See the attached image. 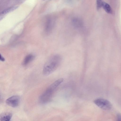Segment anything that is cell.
I'll return each instance as SVG.
<instances>
[{
	"label": "cell",
	"instance_id": "cell-12",
	"mask_svg": "<svg viewBox=\"0 0 121 121\" xmlns=\"http://www.w3.org/2000/svg\"></svg>",
	"mask_w": 121,
	"mask_h": 121
},
{
	"label": "cell",
	"instance_id": "cell-2",
	"mask_svg": "<svg viewBox=\"0 0 121 121\" xmlns=\"http://www.w3.org/2000/svg\"><path fill=\"white\" fill-rule=\"evenodd\" d=\"M94 103L100 108L105 110H108L112 108L111 103L108 100L103 98H99L95 99Z\"/></svg>",
	"mask_w": 121,
	"mask_h": 121
},
{
	"label": "cell",
	"instance_id": "cell-9",
	"mask_svg": "<svg viewBox=\"0 0 121 121\" xmlns=\"http://www.w3.org/2000/svg\"><path fill=\"white\" fill-rule=\"evenodd\" d=\"M103 2L102 0H96L97 8L98 9L102 6Z\"/></svg>",
	"mask_w": 121,
	"mask_h": 121
},
{
	"label": "cell",
	"instance_id": "cell-11",
	"mask_svg": "<svg viewBox=\"0 0 121 121\" xmlns=\"http://www.w3.org/2000/svg\"><path fill=\"white\" fill-rule=\"evenodd\" d=\"M0 60L2 61H4L5 59L4 57L0 55Z\"/></svg>",
	"mask_w": 121,
	"mask_h": 121
},
{
	"label": "cell",
	"instance_id": "cell-5",
	"mask_svg": "<svg viewBox=\"0 0 121 121\" xmlns=\"http://www.w3.org/2000/svg\"><path fill=\"white\" fill-rule=\"evenodd\" d=\"M34 58V56L32 54H29L27 55L24 59L22 63V65H27L32 61Z\"/></svg>",
	"mask_w": 121,
	"mask_h": 121
},
{
	"label": "cell",
	"instance_id": "cell-7",
	"mask_svg": "<svg viewBox=\"0 0 121 121\" xmlns=\"http://www.w3.org/2000/svg\"><path fill=\"white\" fill-rule=\"evenodd\" d=\"M102 7H103L106 12L108 13H111L112 12L111 8L108 4L104 2H103Z\"/></svg>",
	"mask_w": 121,
	"mask_h": 121
},
{
	"label": "cell",
	"instance_id": "cell-3",
	"mask_svg": "<svg viewBox=\"0 0 121 121\" xmlns=\"http://www.w3.org/2000/svg\"><path fill=\"white\" fill-rule=\"evenodd\" d=\"M20 100L19 97L17 95H13L8 98L5 102L8 105L12 107H17L18 105Z\"/></svg>",
	"mask_w": 121,
	"mask_h": 121
},
{
	"label": "cell",
	"instance_id": "cell-10",
	"mask_svg": "<svg viewBox=\"0 0 121 121\" xmlns=\"http://www.w3.org/2000/svg\"><path fill=\"white\" fill-rule=\"evenodd\" d=\"M117 120L121 121V114H118L117 115Z\"/></svg>",
	"mask_w": 121,
	"mask_h": 121
},
{
	"label": "cell",
	"instance_id": "cell-4",
	"mask_svg": "<svg viewBox=\"0 0 121 121\" xmlns=\"http://www.w3.org/2000/svg\"><path fill=\"white\" fill-rule=\"evenodd\" d=\"M12 113L9 112H3L0 115V120L2 121H9L12 117Z\"/></svg>",
	"mask_w": 121,
	"mask_h": 121
},
{
	"label": "cell",
	"instance_id": "cell-1",
	"mask_svg": "<svg viewBox=\"0 0 121 121\" xmlns=\"http://www.w3.org/2000/svg\"><path fill=\"white\" fill-rule=\"evenodd\" d=\"M62 60L61 56L58 54H55L50 57L43 66V74L47 76L54 72L60 65Z\"/></svg>",
	"mask_w": 121,
	"mask_h": 121
},
{
	"label": "cell",
	"instance_id": "cell-8",
	"mask_svg": "<svg viewBox=\"0 0 121 121\" xmlns=\"http://www.w3.org/2000/svg\"><path fill=\"white\" fill-rule=\"evenodd\" d=\"M73 25L76 28H79L82 27V23L80 21L78 20H75L73 21Z\"/></svg>",
	"mask_w": 121,
	"mask_h": 121
},
{
	"label": "cell",
	"instance_id": "cell-6",
	"mask_svg": "<svg viewBox=\"0 0 121 121\" xmlns=\"http://www.w3.org/2000/svg\"><path fill=\"white\" fill-rule=\"evenodd\" d=\"M17 6H14L10 7L4 9L0 13V14H4L11 12L18 8Z\"/></svg>",
	"mask_w": 121,
	"mask_h": 121
}]
</instances>
